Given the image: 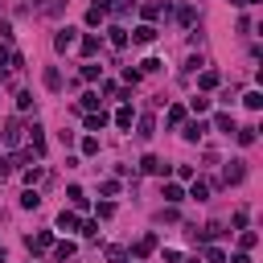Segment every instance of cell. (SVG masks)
Wrapping results in <instances>:
<instances>
[{
	"label": "cell",
	"mask_w": 263,
	"mask_h": 263,
	"mask_svg": "<svg viewBox=\"0 0 263 263\" xmlns=\"http://www.w3.org/2000/svg\"><path fill=\"white\" fill-rule=\"evenodd\" d=\"M25 247H29V251H50V247H54V235H50V230H37V235L25 239Z\"/></svg>",
	"instance_id": "6da1fadb"
},
{
	"label": "cell",
	"mask_w": 263,
	"mask_h": 263,
	"mask_svg": "<svg viewBox=\"0 0 263 263\" xmlns=\"http://www.w3.org/2000/svg\"><path fill=\"white\" fill-rule=\"evenodd\" d=\"M140 169H144V173H156V177H164V173H169V164H160V156H152V152H148V156L140 160Z\"/></svg>",
	"instance_id": "7a4b0ae2"
},
{
	"label": "cell",
	"mask_w": 263,
	"mask_h": 263,
	"mask_svg": "<svg viewBox=\"0 0 263 263\" xmlns=\"http://www.w3.org/2000/svg\"><path fill=\"white\" fill-rule=\"evenodd\" d=\"M156 243H160L156 235H144V239L136 243V251H132V255H136V259H144V255H152V251H156Z\"/></svg>",
	"instance_id": "3957f363"
},
{
	"label": "cell",
	"mask_w": 263,
	"mask_h": 263,
	"mask_svg": "<svg viewBox=\"0 0 263 263\" xmlns=\"http://www.w3.org/2000/svg\"><path fill=\"white\" fill-rule=\"evenodd\" d=\"M103 127H107V111L99 107V111H91V115H86V132H103Z\"/></svg>",
	"instance_id": "277c9868"
},
{
	"label": "cell",
	"mask_w": 263,
	"mask_h": 263,
	"mask_svg": "<svg viewBox=\"0 0 263 263\" xmlns=\"http://www.w3.org/2000/svg\"><path fill=\"white\" fill-rule=\"evenodd\" d=\"M29 148H33V152H46V132H41L37 123L29 127Z\"/></svg>",
	"instance_id": "5b68a950"
},
{
	"label": "cell",
	"mask_w": 263,
	"mask_h": 263,
	"mask_svg": "<svg viewBox=\"0 0 263 263\" xmlns=\"http://www.w3.org/2000/svg\"><path fill=\"white\" fill-rule=\"evenodd\" d=\"M54 46H58V50L66 54V50L74 46V29H58V37H54Z\"/></svg>",
	"instance_id": "8992f818"
},
{
	"label": "cell",
	"mask_w": 263,
	"mask_h": 263,
	"mask_svg": "<svg viewBox=\"0 0 263 263\" xmlns=\"http://www.w3.org/2000/svg\"><path fill=\"white\" fill-rule=\"evenodd\" d=\"M160 197H164V202H169V206H177V202H185V193H181V185H173V181H169V185H164V193H160Z\"/></svg>",
	"instance_id": "52a82bcc"
},
{
	"label": "cell",
	"mask_w": 263,
	"mask_h": 263,
	"mask_svg": "<svg viewBox=\"0 0 263 263\" xmlns=\"http://www.w3.org/2000/svg\"><path fill=\"white\" fill-rule=\"evenodd\" d=\"M247 177V169H243V160H235V164H230V169H226V185H239Z\"/></svg>",
	"instance_id": "ba28073f"
},
{
	"label": "cell",
	"mask_w": 263,
	"mask_h": 263,
	"mask_svg": "<svg viewBox=\"0 0 263 263\" xmlns=\"http://www.w3.org/2000/svg\"><path fill=\"white\" fill-rule=\"evenodd\" d=\"M202 136H206V123H202V119L185 123V140H202Z\"/></svg>",
	"instance_id": "9c48e42d"
},
{
	"label": "cell",
	"mask_w": 263,
	"mask_h": 263,
	"mask_svg": "<svg viewBox=\"0 0 263 263\" xmlns=\"http://www.w3.org/2000/svg\"><path fill=\"white\" fill-rule=\"evenodd\" d=\"M132 37H136L140 46H148V41H156V29H152V25H140L136 33H132Z\"/></svg>",
	"instance_id": "30bf717a"
},
{
	"label": "cell",
	"mask_w": 263,
	"mask_h": 263,
	"mask_svg": "<svg viewBox=\"0 0 263 263\" xmlns=\"http://www.w3.org/2000/svg\"><path fill=\"white\" fill-rule=\"evenodd\" d=\"M70 255H74V243H70V239H66V243H58V247H54V259H58V263H66V259H70Z\"/></svg>",
	"instance_id": "8fae6325"
},
{
	"label": "cell",
	"mask_w": 263,
	"mask_h": 263,
	"mask_svg": "<svg viewBox=\"0 0 263 263\" xmlns=\"http://www.w3.org/2000/svg\"><path fill=\"white\" fill-rule=\"evenodd\" d=\"M107 33H111V46H115V50H123V46H127V29H119V25H111Z\"/></svg>",
	"instance_id": "7c38bea8"
},
{
	"label": "cell",
	"mask_w": 263,
	"mask_h": 263,
	"mask_svg": "<svg viewBox=\"0 0 263 263\" xmlns=\"http://www.w3.org/2000/svg\"><path fill=\"white\" fill-rule=\"evenodd\" d=\"M189 197H193V202H206V197H210V185H206V181H193Z\"/></svg>",
	"instance_id": "4fadbf2b"
},
{
	"label": "cell",
	"mask_w": 263,
	"mask_h": 263,
	"mask_svg": "<svg viewBox=\"0 0 263 263\" xmlns=\"http://www.w3.org/2000/svg\"><path fill=\"white\" fill-rule=\"evenodd\" d=\"M177 21H181V25H193V21H197V9H193V5H181V9H177Z\"/></svg>",
	"instance_id": "5bb4252c"
},
{
	"label": "cell",
	"mask_w": 263,
	"mask_h": 263,
	"mask_svg": "<svg viewBox=\"0 0 263 263\" xmlns=\"http://www.w3.org/2000/svg\"><path fill=\"white\" fill-rule=\"evenodd\" d=\"M214 127H218V132H226V136H230V132H235V119H230V115L222 111V115H214Z\"/></svg>",
	"instance_id": "9a60e30c"
},
{
	"label": "cell",
	"mask_w": 263,
	"mask_h": 263,
	"mask_svg": "<svg viewBox=\"0 0 263 263\" xmlns=\"http://www.w3.org/2000/svg\"><path fill=\"white\" fill-rule=\"evenodd\" d=\"M189 111H197V115L210 111V99H206V95H193V99H189Z\"/></svg>",
	"instance_id": "2e32d148"
},
{
	"label": "cell",
	"mask_w": 263,
	"mask_h": 263,
	"mask_svg": "<svg viewBox=\"0 0 263 263\" xmlns=\"http://www.w3.org/2000/svg\"><path fill=\"white\" fill-rule=\"evenodd\" d=\"M132 119H136V111H132V107H119V111H115V123H119V127H132Z\"/></svg>",
	"instance_id": "e0dca14e"
},
{
	"label": "cell",
	"mask_w": 263,
	"mask_h": 263,
	"mask_svg": "<svg viewBox=\"0 0 263 263\" xmlns=\"http://www.w3.org/2000/svg\"><path fill=\"white\" fill-rule=\"evenodd\" d=\"M21 206H25V210H37V206H41V197L33 193V189H25V193H21Z\"/></svg>",
	"instance_id": "ac0fdd59"
},
{
	"label": "cell",
	"mask_w": 263,
	"mask_h": 263,
	"mask_svg": "<svg viewBox=\"0 0 263 263\" xmlns=\"http://www.w3.org/2000/svg\"><path fill=\"white\" fill-rule=\"evenodd\" d=\"M41 78H46V86H50V91H62V74L54 70V66H50V70H46Z\"/></svg>",
	"instance_id": "d6986e66"
},
{
	"label": "cell",
	"mask_w": 263,
	"mask_h": 263,
	"mask_svg": "<svg viewBox=\"0 0 263 263\" xmlns=\"http://www.w3.org/2000/svg\"><path fill=\"white\" fill-rule=\"evenodd\" d=\"M177 123H185V107H181V103L169 107V127H177Z\"/></svg>",
	"instance_id": "ffe728a7"
},
{
	"label": "cell",
	"mask_w": 263,
	"mask_h": 263,
	"mask_svg": "<svg viewBox=\"0 0 263 263\" xmlns=\"http://www.w3.org/2000/svg\"><path fill=\"white\" fill-rule=\"evenodd\" d=\"M243 103H247L251 111H259V107H263V95H259V91H247V95H243Z\"/></svg>",
	"instance_id": "44dd1931"
},
{
	"label": "cell",
	"mask_w": 263,
	"mask_h": 263,
	"mask_svg": "<svg viewBox=\"0 0 263 263\" xmlns=\"http://www.w3.org/2000/svg\"><path fill=\"white\" fill-rule=\"evenodd\" d=\"M58 226H62V230H74V226H78V218H74L70 210H62V214H58Z\"/></svg>",
	"instance_id": "7402d4cb"
},
{
	"label": "cell",
	"mask_w": 263,
	"mask_h": 263,
	"mask_svg": "<svg viewBox=\"0 0 263 263\" xmlns=\"http://www.w3.org/2000/svg\"><path fill=\"white\" fill-rule=\"evenodd\" d=\"M5 140H9V144H17V140H21V127H17V119H9V123H5Z\"/></svg>",
	"instance_id": "603a6c76"
},
{
	"label": "cell",
	"mask_w": 263,
	"mask_h": 263,
	"mask_svg": "<svg viewBox=\"0 0 263 263\" xmlns=\"http://www.w3.org/2000/svg\"><path fill=\"white\" fill-rule=\"evenodd\" d=\"M255 243H259V235H255V230H243V235H239V247H243V251H251Z\"/></svg>",
	"instance_id": "cb8c5ba5"
},
{
	"label": "cell",
	"mask_w": 263,
	"mask_h": 263,
	"mask_svg": "<svg viewBox=\"0 0 263 263\" xmlns=\"http://www.w3.org/2000/svg\"><path fill=\"white\" fill-rule=\"evenodd\" d=\"M66 197H70V202H74V206H78V210H82V206H86V197H82V189H78V185H70V189H66Z\"/></svg>",
	"instance_id": "d4e9b609"
},
{
	"label": "cell",
	"mask_w": 263,
	"mask_h": 263,
	"mask_svg": "<svg viewBox=\"0 0 263 263\" xmlns=\"http://www.w3.org/2000/svg\"><path fill=\"white\" fill-rule=\"evenodd\" d=\"M239 132V144L247 148V144H255V127H235Z\"/></svg>",
	"instance_id": "484cf974"
},
{
	"label": "cell",
	"mask_w": 263,
	"mask_h": 263,
	"mask_svg": "<svg viewBox=\"0 0 263 263\" xmlns=\"http://www.w3.org/2000/svg\"><path fill=\"white\" fill-rule=\"evenodd\" d=\"M197 82H202V91H214V86H218V74H214V70H206Z\"/></svg>",
	"instance_id": "4316f807"
},
{
	"label": "cell",
	"mask_w": 263,
	"mask_h": 263,
	"mask_svg": "<svg viewBox=\"0 0 263 263\" xmlns=\"http://www.w3.org/2000/svg\"><path fill=\"white\" fill-rule=\"evenodd\" d=\"M152 132H156V123H152V115H144V119H140V136L148 140V136H152Z\"/></svg>",
	"instance_id": "83f0119b"
},
{
	"label": "cell",
	"mask_w": 263,
	"mask_h": 263,
	"mask_svg": "<svg viewBox=\"0 0 263 263\" xmlns=\"http://www.w3.org/2000/svg\"><path fill=\"white\" fill-rule=\"evenodd\" d=\"M164 13V5H144V21H156Z\"/></svg>",
	"instance_id": "f1b7e54d"
},
{
	"label": "cell",
	"mask_w": 263,
	"mask_h": 263,
	"mask_svg": "<svg viewBox=\"0 0 263 263\" xmlns=\"http://www.w3.org/2000/svg\"><path fill=\"white\" fill-rule=\"evenodd\" d=\"M82 54H86V58L99 54V37H82Z\"/></svg>",
	"instance_id": "f546056e"
},
{
	"label": "cell",
	"mask_w": 263,
	"mask_h": 263,
	"mask_svg": "<svg viewBox=\"0 0 263 263\" xmlns=\"http://www.w3.org/2000/svg\"><path fill=\"white\" fill-rule=\"evenodd\" d=\"M17 107H21V111H29V107H33V95H29V91H21V95H17Z\"/></svg>",
	"instance_id": "4dcf8cb0"
},
{
	"label": "cell",
	"mask_w": 263,
	"mask_h": 263,
	"mask_svg": "<svg viewBox=\"0 0 263 263\" xmlns=\"http://www.w3.org/2000/svg\"><path fill=\"white\" fill-rule=\"evenodd\" d=\"M99 189H103V197H115V193H119V181H103Z\"/></svg>",
	"instance_id": "1f68e13d"
},
{
	"label": "cell",
	"mask_w": 263,
	"mask_h": 263,
	"mask_svg": "<svg viewBox=\"0 0 263 263\" xmlns=\"http://www.w3.org/2000/svg\"><path fill=\"white\" fill-rule=\"evenodd\" d=\"M82 152H86V156H95V152H99V140H95V136H86V140H82Z\"/></svg>",
	"instance_id": "d6a6232c"
},
{
	"label": "cell",
	"mask_w": 263,
	"mask_h": 263,
	"mask_svg": "<svg viewBox=\"0 0 263 263\" xmlns=\"http://www.w3.org/2000/svg\"><path fill=\"white\" fill-rule=\"evenodd\" d=\"M206 263H226V255H222L218 247H210V251H206Z\"/></svg>",
	"instance_id": "836d02e7"
},
{
	"label": "cell",
	"mask_w": 263,
	"mask_h": 263,
	"mask_svg": "<svg viewBox=\"0 0 263 263\" xmlns=\"http://www.w3.org/2000/svg\"><path fill=\"white\" fill-rule=\"evenodd\" d=\"M25 181H29V185H37V181H41V169H37V164H33V169H25Z\"/></svg>",
	"instance_id": "e575fe53"
},
{
	"label": "cell",
	"mask_w": 263,
	"mask_h": 263,
	"mask_svg": "<svg viewBox=\"0 0 263 263\" xmlns=\"http://www.w3.org/2000/svg\"><path fill=\"white\" fill-rule=\"evenodd\" d=\"M9 173H13V160H9V156H0V177H9Z\"/></svg>",
	"instance_id": "d590c367"
},
{
	"label": "cell",
	"mask_w": 263,
	"mask_h": 263,
	"mask_svg": "<svg viewBox=\"0 0 263 263\" xmlns=\"http://www.w3.org/2000/svg\"><path fill=\"white\" fill-rule=\"evenodd\" d=\"M107 259H111V263H123V259H127V255H123V251H119V247H111V251H107Z\"/></svg>",
	"instance_id": "8d00e7d4"
},
{
	"label": "cell",
	"mask_w": 263,
	"mask_h": 263,
	"mask_svg": "<svg viewBox=\"0 0 263 263\" xmlns=\"http://www.w3.org/2000/svg\"><path fill=\"white\" fill-rule=\"evenodd\" d=\"M5 66H13V54H9L5 46H0V70H5Z\"/></svg>",
	"instance_id": "74e56055"
},
{
	"label": "cell",
	"mask_w": 263,
	"mask_h": 263,
	"mask_svg": "<svg viewBox=\"0 0 263 263\" xmlns=\"http://www.w3.org/2000/svg\"><path fill=\"white\" fill-rule=\"evenodd\" d=\"M230 263H251V259H247V251H239V255H235V259H230Z\"/></svg>",
	"instance_id": "f35d334b"
},
{
	"label": "cell",
	"mask_w": 263,
	"mask_h": 263,
	"mask_svg": "<svg viewBox=\"0 0 263 263\" xmlns=\"http://www.w3.org/2000/svg\"><path fill=\"white\" fill-rule=\"evenodd\" d=\"M230 5H235V9H247V0H230Z\"/></svg>",
	"instance_id": "ab89813d"
},
{
	"label": "cell",
	"mask_w": 263,
	"mask_h": 263,
	"mask_svg": "<svg viewBox=\"0 0 263 263\" xmlns=\"http://www.w3.org/2000/svg\"><path fill=\"white\" fill-rule=\"evenodd\" d=\"M247 5H263V0H247Z\"/></svg>",
	"instance_id": "60d3db41"
},
{
	"label": "cell",
	"mask_w": 263,
	"mask_h": 263,
	"mask_svg": "<svg viewBox=\"0 0 263 263\" xmlns=\"http://www.w3.org/2000/svg\"><path fill=\"white\" fill-rule=\"evenodd\" d=\"M185 263H197V259H185Z\"/></svg>",
	"instance_id": "b9f144b4"
}]
</instances>
